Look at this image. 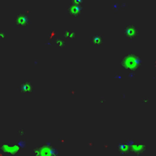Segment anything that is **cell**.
<instances>
[{
  "label": "cell",
  "mask_w": 156,
  "mask_h": 156,
  "mask_svg": "<svg viewBox=\"0 0 156 156\" xmlns=\"http://www.w3.org/2000/svg\"><path fill=\"white\" fill-rule=\"evenodd\" d=\"M137 35V30L134 26H128L126 29V36L129 38H133Z\"/></svg>",
  "instance_id": "6da1fadb"
},
{
  "label": "cell",
  "mask_w": 156,
  "mask_h": 156,
  "mask_svg": "<svg viewBox=\"0 0 156 156\" xmlns=\"http://www.w3.org/2000/svg\"><path fill=\"white\" fill-rule=\"evenodd\" d=\"M92 42L96 43V44H99L100 42H102V37L100 35H98V36H95L92 39Z\"/></svg>",
  "instance_id": "7a4b0ae2"
}]
</instances>
